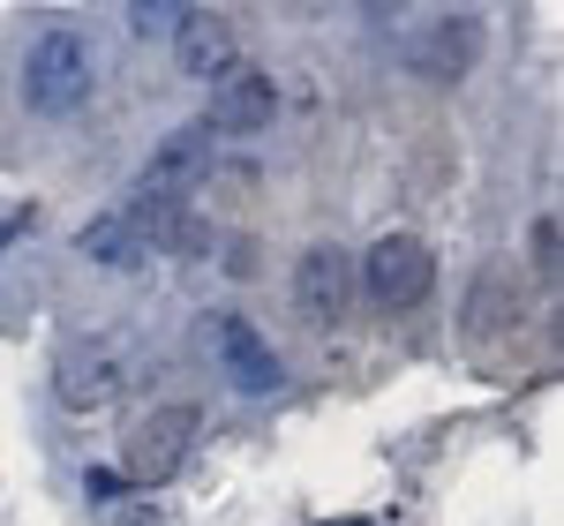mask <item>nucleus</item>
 Returning a JSON list of instances; mask_svg holds the SVG:
<instances>
[{
	"label": "nucleus",
	"mask_w": 564,
	"mask_h": 526,
	"mask_svg": "<svg viewBox=\"0 0 564 526\" xmlns=\"http://www.w3.org/2000/svg\"><path fill=\"white\" fill-rule=\"evenodd\" d=\"M135 384V353L121 339H68L53 353V398L68 414H98Z\"/></svg>",
	"instance_id": "f257e3e1"
},
{
	"label": "nucleus",
	"mask_w": 564,
	"mask_h": 526,
	"mask_svg": "<svg viewBox=\"0 0 564 526\" xmlns=\"http://www.w3.org/2000/svg\"><path fill=\"white\" fill-rule=\"evenodd\" d=\"M98 84V68H90V45L76 31H45L31 53H23V106L31 113H76Z\"/></svg>",
	"instance_id": "f03ea898"
},
{
	"label": "nucleus",
	"mask_w": 564,
	"mask_h": 526,
	"mask_svg": "<svg viewBox=\"0 0 564 526\" xmlns=\"http://www.w3.org/2000/svg\"><path fill=\"white\" fill-rule=\"evenodd\" d=\"M399 53H406L414 76H430V84H459V76L481 61V15H467V8H430V15L399 39Z\"/></svg>",
	"instance_id": "7ed1b4c3"
},
{
	"label": "nucleus",
	"mask_w": 564,
	"mask_h": 526,
	"mask_svg": "<svg viewBox=\"0 0 564 526\" xmlns=\"http://www.w3.org/2000/svg\"><path fill=\"white\" fill-rule=\"evenodd\" d=\"M196 437H204V406H188V398L151 406L129 429V474L135 482H174L188 467V451H196Z\"/></svg>",
	"instance_id": "20e7f679"
},
{
	"label": "nucleus",
	"mask_w": 564,
	"mask_h": 526,
	"mask_svg": "<svg viewBox=\"0 0 564 526\" xmlns=\"http://www.w3.org/2000/svg\"><path fill=\"white\" fill-rule=\"evenodd\" d=\"M361 286H369V302H377V308H414L436 286L430 241H414V233H384V241L361 256Z\"/></svg>",
	"instance_id": "39448f33"
},
{
	"label": "nucleus",
	"mask_w": 564,
	"mask_h": 526,
	"mask_svg": "<svg viewBox=\"0 0 564 526\" xmlns=\"http://www.w3.org/2000/svg\"><path fill=\"white\" fill-rule=\"evenodd\" d=\"M354 302V263L339 241H316V249H302V263H294V308H302L316 331H332L339 316H347Z\"/></svg>",
	"instance_id": "423d86ee"
},
{
	"label": "nucleus",
	"mask_w": 564,
	"mask_h": 526,
	"mask_svg": "<svg viewBox=\"0 0 564 526\" xmlns=\"http://www.w3.org/2000/svg\"><path fill=\"white\" fill-rule=\"evenodd\" d=\"M174 68L181 76H196V84H218L226 68H241L234 61V23L218 15V8H181V23H174Z\"/></svg>",
	"instance_id": "0eeeda50"
},
{
	"label": "nucleus",
	"mask_w": 564,
	"mask_h": 526,
	"mask_svg": "<svg viewBox=\"0 0 564 526\" xmlns=\"http://www.w3.org/2000/svg\"><path fill=\"white\" fill-rule=\"evenodd\" d=\"M271 113H279V90H271V76L263 68H226L212 84V121L204 129H226V135H257L271 129Z\"/></svg>",
	"instance_id": "6e6552de"
},
{
	"label": "nucleus",
	"mask_w": 564,
	"mask_h": 526,
	"mask_svg": "<svg viewBox=\"0 0 564 526\" xmlns=\"http://www.w3.org/2000/svg\"><path fill=\"white\" fill-rule=\"evenodd\" d=\"M212 347H218L226 376H234L241 392H271V384H279V353L257 339V324H249V316H218V324H212Z\"/></svg>",
	"instance_id": "1a4fd4ad"
},
{
	"label": "nucleus",
	"mask_w": 564,
	"mask_h": 526,
	"mask_svg": "<svg viewBox=\"0 0 564 526\" xmlns=\"http://www.w3.org/2000/svg\"><path fill=\"white\" fill-rule=\"evenodd\" d=\"M204 166H212V129L188 121V129H174L151 158H143V188H151V196H174V188H188Z\"/></svg>",
	"instance_id": "9d476101"
},
{
	"label": "nucleus",
	"mask_w": 564,
	"mask_h": 526,
	"mask_svg": "<svg viewBox=\"0 0 564 526\" xmlns=\"http://www.w3.org/2000/svg\"><path fill=\"white\" fill-rule=\"evenodd\" d=\"M174 23H181V8H159V0H135V8H129L135 39H174Z\"/></svg>",
	"instance_id": "9b49d317"
},
{
	"label": "nucleus",
	"mask_w": 564,
	"mask_h": 526,
	"mask_svg": "<svg viewBox=\"0 0 564 526\" xmlns=\"http://www.w3.org/2000/svg\"><path fill=\"white\" fill-rule=\"evenodd\" d=\"M534 271H542V278H557V219H550V211L534 219Z\"/></svg>",
	"instance_id": "f8f14e48"
},
{
	"label": "nucleus",
	"mask_w": 564,
	"mask_h": 526,
	"mask_svg": "<svg viewBox=\"0 0 564 526\" xmlns=\"http://www.w3.org/2000/svg\"><path fill=\"white\" fill-rule=\"evenodd\" d=\"M90 496H98V504H121V496H129V474H113V467H90Z\"/></svg>",
	"instance_id": "ddd939ff"
},
{
	"label": "nucleus",
	"mask_w": 564,
	"mask_h": 526,
	"mask_svg": "<svg viewBox=\"0 0 564 526\" xmlns=\"http://www.w3.org/2000/svg\"><path fill=\"white\" fill-rule=\"evenodd\" d=\"M347 526H369V519H347Z\"/></svg>",
	"instance_id": "4468645a"
}]
</instances>
